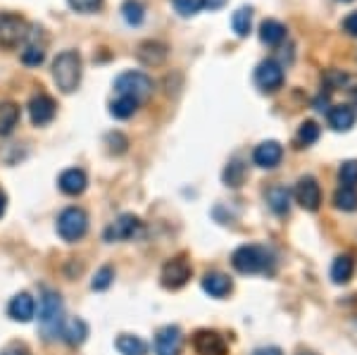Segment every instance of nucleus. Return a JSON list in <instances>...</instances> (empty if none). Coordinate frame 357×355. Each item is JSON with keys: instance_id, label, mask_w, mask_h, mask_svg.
<instances>
[{"instance_id": "obj_1", "label": "nucleus", "mask_w": 357, "mask_h": 355, "mask_svg": "<svg viewBox=\"0 0 357 355\" xmlns=\"http://www.w3.org/2000/svg\"><path fill=\"white\" fill-rule=\"evenodd\" d=\"M231 265L241 274H272L276 267L274 253L264 246H241L231 255Z\"/></svg>"}, {"instance_id": "obj_2", "label": "nucleus", "mask_w": 357, "mask_h": 355, "mask_svg": "<svg viewBox=\"0 0 357 355\" xmlns=\"http://www.w3.org/2000/svg\"><path fill=\"white\" fill-rule=\"evenodd\" d=\"M53 79L62 93H72L82 84V55L77 50H65L53 62Z\"/></svg>"}, {"instance_id": "obj_3", "label": "nucleus", "mask_w": 357, "mask_h": 355, "mask_svg": "<svg viewBox=\"0 0 357 355\" xmlns=\"http://www.w3.org/2000/svg\"><path fill=\"white\" fill-rule=\"evenodd\" d=\"M65 308H62V299L55 291H45L41 299V310H38V324H41V334L48 341H55L62 336V327H65Z\"/></svg>"}, {"instance_id": "obj_4", "label": "nucleus", "mask_w": 357, "mask_h": 355, "mask_svg": "<svg viewBox=\"0 0 357 355\" xmlns=\"http://www.w3.org/2000/svg\"><path fill=\"white\" fill-rule=\"evenodd\" d=\"M86 232H89V215L82 208H67L57 217V234L65 241H79V239H84Z\"/></svg>"}, {"instance_id": "obj_5", "label": "nucleus", "mask_w": 357, "mask_h": 355, "mask_svg": "<svg viewBox=\"0 0 357 355\" xmlns=\"http://www.w3.org/2000/svg\"><path fill=\"white\" fill-rule=\"evenodd\" d=\"M114 91H117L119 96H129V98L141 103L153 93V82H151V77H146L143 72H124V74H119L117 82H114Z\"/></svg>"}, {"instance_id": "obj_6", "label": "nucleus", "mask_w": 357, "mask_h": 355, "mask_svg": "<svg viewBox=\"0 0 357 355\" xmlns=\"http://www.w3.org/2000/svg\"><path fill=\"white\" fill-rule=\"evenodd\" d=\"M141 234H143V222L138 220L136 215L126 213V215H119L117 220L102 232V239L110 243L112 241H131V239L141 236Z\"/></svg>"}, {"instance_id": "obj_7", "label": "nucleus", "mask_w": 357, "mask_h": 355, "mask_svg": "<svg viewBox=\"0 0 357 355\" xmlns=\"http://www.w3.org/2000/svg\"><path fill=\"white\" fill-rule=\"evenodd\" d=\"M29 33V22L15 13H0V45L13 48L20 41H24Z\"/></svg>"}, {"instance_id": "obj_8", "label": "nucleus", "mask_w": 357, "mask_h": 355, "mask_svg": "<svg viewBox=\"0 0 357 355\" xmlns=\"http://www.w3.org/2000/svg\"><path fill=\"white\" fill-rule=\"evenodd\" d=\"M191 262L186 260V257H172V260L165 262L162 267V286L165 289H181L183 284L191 279Z\"/></svg>"}, {"instance_id": "obj_9", "label": "nucleus", "mask_w": 357, "mask_h": 355, "mask_svg": "<svg viewBox=\"0 0 357 355\" xmlns=\"http://www.w3.org/2000/svg\"><path fill=\"white\" fill-rule=\"evenodd\" d=\"M255 84H257V89L264 91V93L279 91L281 84H284V67H281L276 60L260 62L255 70Z\"/></svg>"}, {"instance_id": "obj_10", "label": "nucleus", "mask_w": 357, "mask_h": 355, "mask_svg": "<svg viewBox=\"0 0 357 355\" xmlns=\"http://www.w3.org/2000/svg\"><path fill=\"white\" fill-rule=\"evenodd\" d=\"M193 348L198 355H227L229 346L222 334L212 329H198L193 334Z\"/></svg>"}, {"instance_id": "obj_11", "label": "nucleus", "mask_w": 357, "mask_h": 355, "mask_svg": "<svg viewBox=\"0 0 357 355\" xmlns=\"http://www.w3.org/2000/svg\"><path fill=\"white\" fill-rule=\"evenodd\" d=\"M296 200L301 203L303 210H307V213H314V210H319V203H321V188L317 184L314 176H303L301 181L296 184Z\"/></svg>"}, {"instance_id": "obj_12", "label": "nucleus", "mask_w": 357, "mask_h": 355, "mask_svg": "<svg viewBox=\"0 0 357 355\" xmlns=\"http://www.w3.org/2000/svg\"><path fill=\"white\" fill-rule=\"evenodd\" d=\"M38 36H43V29L41 27H29L26 33V45L22 50V62L29 67H38L45 60V41L38 43Z\"/></svg>"}, {"instance_id": "obj_13", "label": "nucleus", "mask_w": 357, "mask_h": 355, "mask_svg": "<svg viewBox=\"0 0 357 355\" xmlns=\"http://www.w3.org/2000/svg\"><path fill=\"white\" fill-rule=\"evenodd\" d=\"M29 117L36 127H45L55 117V100L48 93H36L29 100Z\"/></svg>"}, {"instance_id": "obj_14", "label": "nucleus", "mask_w": 357, "mask_h": 355, "mask_svg": "<svg viewBox=\"0 0 357 355\" xmlns=\"http://www.w3.org/2000/svg\"><path fill=\"white\" fill-rule=\"evenodd\" d=\"M183 346V336L181 329L169 324V327H162L155 336V355H178Z\"/></svg>"}, {"instance_id": "obj_15", "label": "nucleus", "mask_w": 357, "mask_h": 355, "mask_svg": "<svg viewBox=\"0 0 357 355\" xmlns=\"http://www.w3.org/2000/svg\"><path fill=\"white\" fill-rule=\"evenodd\" d=\"M281 158H284V148H281V143H276V141H264L255 148V153H252L255 165L262 169H274L276 165L281 163Z\"/></svg>"}, {"instance_id": "obj_16", "label": "nucleus", "mask_w": 357, "mask_h": 355, "mask_svg": "<svg viewBox=\"0 0 357 355\" xmlns=\"http://www.w3.org/2000/svg\"><path fill=\"white\" fill-rule=\"evenodd\" d=\"M36 312V301L29 294H17L8 305V315L15 319V322H29Z\"/></svg>"}, {"instance_id": "obj_17", "label": "nucleus", "mask_w": 357, "mask_h": 355, "mask_svg": "<svg viewBox=\"0 0 357 355\" xmlns=\"http://www.w3.org/2000/svg\"><path fill=\"white\" fill-rule=\"evenodd\" d=\"M231 289H234L231 279L222 272H207L203 277V291L210 294L212 299H224V296L231 294Z\"/></svg>"}, {"instance_id": "obj_18", "label": "nucleus", "mask_w": 357, "mask_h": 355, "mask_svg": "<svg viewBox=\"0 0 357 355\" xmlns=\"http://www.w3.org/2000/svg\"><path fill=\"white\" fill-rule=\"evenodd\" d=\"M60 191L67 193V196H79V193L86 191V184H89V179H86L84 169H65L60 174Z\"/></svg>"}, {"instance_id": "obj_19", "label": "nucleus", "mask_w": 357, "mask_h": 355, "mask_svg": "<svg viewBox=\"0 0 357 355\" xmlns=\"http://www.w3.org/2000/svg\"><path fill=\"white\" fill-rule=\"evenodd\" d=\"M136 57L143 62V65L158 67L167 60V45L160 43V41H143L141 45H138Z\"/></svg>"}, {"instance_id": "obj_20", "label": "nucleus", "mask_w": 357, "mask_h": 355, "mask_svg": "<svg viewBox=\"0 0 357 355\" xmlns=\"http://www.w3.org/2000/svg\"><path fill=\"white\" fill-rule=\"evenodd\" d=\"M355 107L353 105H333L329 110V124L336 131H348L355 127Z\"/></svg>"}, {"instance_id": "obj_21", "label": "nucleus", "mask_w": 357, "mask_h": 355, "mask_svg": "<svg viewBox=\"0 0 357 355\" xmlns=\"http://www.w3.org/2000/svg\"><path fill=\"white\" fill-rule=\"evenodd\" d=\"M20 124V105L13 100L0 103V136H10Z\"/></svg>"}, {"instance_id": "obj_22", "label": "nucleus", "mask_w": 357, "mask_h": 355, "mask_svg": "<svg viewBox=\"0 0 357 355\" xmlns=\"http://www.w3.org/2000/svg\"><path fill=\"white\" fill-rule=\"evenodd\" d=\"M86 336H89V327H86V322L79 317L67 319L65 327H62V339H65L69 346H82L86 341Z\"/></svg>"}, {"instance_id": "obj_23", "label": "nucleus", "mask_w": 357, "mask_h": 355, "mask_svg": "<svg viewBox=\"0 0 357 355\" xmlns=\"http://www.w3.org/2000/svg\"><path fill=\"white\" fill-rule=\"evenodd\" d=\"M267 203L276 215H286L291 208V191L286 186H272L267 191Z\"/></svg>"}, {"instance_id": "obj_24", "label": "nucleus", "mask_w": 357, "mask_h": 355, "mask_svg": "<svg viewBox=\"0 0 357 355\" xmlns=\"http://www.w3.org/2000/svg\"><path fill=\"white\" fill-rule=\"evenodd\" d=\"M353 272H355V262L350 255H338L336 260H333V265H331L333 284H348L350 277H353Z\"/></svg>"}, {"instance_id": "obj_25", "label": "nucleus", "mask_w": 357, "mask_h": 355, "mask_svg": "<svg viewBox=\"0 0 357 355\" xmlns=\"http://www.w3.org/2000/svg\"><path fill=\"white\" fill-rule=\"evenodd\" d=\"M260 38L267 45H279L286 38V27L276 20H264L260 27Z\"/></svg>"}, {"instance_id": "obj_26", "label": "nucleus", "mask_w": 357, "mask_h": 355, "mask_svg": "<svg viewBox=\"0 0 357 355\" xmlns=\"http://www.w3.org/2000/svg\"><path fill=\"white\" fill-rule=\"evenodd\" d=\"M117 351L122 355H146L148 346L143 339H138L134 334H122L117 336Z\"/></svg>"}, {"instance_id": "obj_27", "label": "nucleus", "mask_w": 357, "mask_h": 355, "mask_svg": "<svg viewBox=\"0 0 357 355\" xmlns=\"http://www.w3.org/2000/svg\"><path fill=\"white\" fill-rule=\"evenodd\" d=\"M122 17L126 24L131 27H138L143 22V17H146V8H143L141 0H124L122 5Z\"/></svg>"}, {"instance_id": "obj_28", "label": "nucleus", "mask_w": 357, "mask_h": 355, "mask_svg": "<svg viewBox=\"0 0 357 355\" xmlns=\"http://www.w3.org/2000/svg\"><path fill=\"white\" fill-rule=\"evenodd\" d=\"M231 27L236 31V36H248L250 33V27H252V10L250 8H238L231 17Z\"/></svg>"}, {"instance_id": "obj_29", "label": "nucleus", "mask_w": 357, "mask_h": 355, "mask_svg": "<svg viewBox=\"0 0 357 355\" xmlns=\"http://www.w3.org/2000/svg\"><path fill=\"white\" fill-rule=\"evenodd\" d=\"M333 203H336V208L343 210V213H353V210H357V191L355 188L341 186L333 193Z\"/></svg>"}, {"instance_id": "obj_30", "label": "nucleus", "mask_w": 357, "mask_h": 355, "mask_svg": "<svg viewBox=\"0 0 357 355\" xmlns=\"http://www.w3.org/2000/svg\"><path fill=\"white\" fill-rule=\"evenodd\" d=\"M136 110H138V100L129 98V96H119V98L112 100V105H110L112 117H117V119H129Z\"/></svg>"}, {"instance_id": "obj_31", "label": "nucleus", "mask_w": 357, "mask_h": 355, "mask_svg": "<svg viewBox=\"0 0 357 355\" xmlns=\"http://www.w3.org/2000/svg\"><path fill=\"white\" fill-rule=\"evenodd\" d=\"M243 179H245V165L241 163V160L229 163L227 169H224V181H227V186L238 188L241 184H243Z\"/></svg>"}, {"instance_id": "obj_32", "label": "nucleus", "mask_w": 357, "mask_h": 355, "mask_svg": "<svg viewBox=\"0 0 357 355\" xmlns=\"http://www.w3.org/2000/svg\"><path fill=\"white\" fill-rule=\"evenodd\" d=\"M319 134H321L319 124L307 119V122H303L301 129H298V143H301V146H312V143L319 139Z\"/></svg>"}, {"instance_id": "obj_33", "label": "nucleus", "mask_w": 357, "mask_h": 355, "mask_svg": "<svg viewBox=\"0 0 357 355\" xmlns=\"http://www.w3.org/2000/svg\"><path fill=\"white\" fill-rule=\"evenodd\" d=\"M338 181H341V186H348V188L357 186V160H348V163L341 165V169H338Z\"/></svg>"}, {"instance_id": "obj_34", "label": "nucleus", "mask_w": 357, "mask_h": 355, "mask_svg": "<svg viewBox=\"0 0 357 355\" xmlns=\"http://www.w3.org/2000/svg\"><path fill=\"white\" fill-rule=\"evenodd\" d=\"M172 5L181 17H193L205 8V0H172Z\"/></svg>"}, {"instance_id": "obj_35", "label": "nucleus", "mask_w": 357, "mask_h": 355, "mask_svg": "<svg viewBox=\"0 0 357 355\" xmlns=\"http://www.w3.org/2000/svg\"><path fill=\"white\" fill-rule=\"evenodd\" d=\"M112 279H114V270L112 267H100V270L96 272V277H93V282H91V289L93 291H105L107 286L112 284Z\"/></svg>"}, {"instance_id": "obj_36", "label": "nucleus", "mask_w": 357, "mask_h": 355, "mask_svg": "<svg viewBox=\"0 0 357 355\" xmlns=\"http://www.w3.org/2000/svg\"><path fill=\"white\" fill-rule=\"evenodd\" d=\"M105 143H107V151L114 153V156H122V153L126 151V146H129L126 136L119 134V131H110V134L105 136Z\"/></svg>"}, {"instance_id": "obj_37", "label": "nucleus", "mask_w": 357, "mask_h": 355, "mask_svg": "<svg viewBox=\"0 0 357 355\" xmlns=\"http://www.w3.org/2000/svg\"><path fill=\"white\" fill-rule=\"evenodd\" d=\"M69 8L77 10L82 15H91V13H98L102 8V0H67Z\"/></svg>"}, {"instance_id": "obj_38", "label": "nucleus", "mask_w": 357, "mask_h": 355, "mask_svg": "<svg viewBox=\"0 0 357 355\" xmlns=\"http://www.w3.org/2000/svg\"><path fill=\"white\" fill-rule=\"evenodd\" d=\"M343 31L348 33V36H357V13H350L343 20Z\"/></svg>"}, {"instance_id": "obj_39", "label": "nucleus", "mask_w": 357, "mask_h": 355, "mask_svg": "<svg viewBox=\"0 0 357 355\" xmlns=\"http://www.w3.org/2000/svg\"><path fill=\"white\" fill-rule=\"evenodd\" d=\"M326 82H329L331 89H333V86H343L345 82H348V74H341V72H329V74H326Z\"/></svg>"}, {"instance_id": "obj_40", "label": "nucleus", "mask_w": 357, "mask_h": 355, "mask_svg": "<svg viewBox=\"0 0 357 355\" xmlns=\"http://www.w3.org/2000/svg\"><path fill=\"white\" fill-rule=\"evenodd\" d=\"M252 355H284V353H281V348H276V346H262Z\"/></svg>"}, {"instance_id": "obj_41", "label": "nucleus", "mask_w": 357, "mask_h": 355, "mask_svg": "<svg viewBox=\"0 0 357 355\" xmlns=\"http://www.w3.org/2000/svg\"><path fill=\"white\" fill-rule=\"evenodd\" d=\"M0 355H29L24 348H20V346H10V348H5Z\"/></svg>"}, {"instance_id": "obj_42", "label": "nucleus", "mask_w": 357, "mask_h": 355, "mask_svg": "<svg viewBox=\"0 0 357 355\" xmlns=\"http://www.w3.org/2000/svg\"><path fill=\"white\" fill-rule=\"evenodd\" d=\"M227 5V0H205V8H210V10H220Z\"/></svg>"}, {"instance_id": "obj_43", "label": "nucleus", "mask_w": 357, "mask_h": 355, "mask_svg": "<svg viewBox=\"0 0 357 355\" xmlns=\"http://www.w3.org/2000/svg\"><path fill=\"white\" fill-rule=\"evenodd\" d=\"M5 208H8V196H5V191L0 188V217L5 215Z\"/></svg>"}, {"instance_id": "obj_44", "label": "nucleus", "mask_w": 357, "mask_h": 355, "mask_svg": "<svg viewBox=\"0 0 357 355\" xmlns=\"http://www.w3.org/2000/svg\"><path fill=\"white\" fill-rule=\"evenodd\" d=\"M353 96H355V103H357V91H355V93H353Z\"/></svg>"}, {"instance_id": "obj_45", "label": "nucleus", "mask_w": 357, "mask_h": 355, "mask_svg": "<svg viewBox=\"0 0 357 355\" xmlns=\"http://www.w3.org/2000/svg\"><path fill=\"white\" fill-rule=\"evenodd\" d=\"M301 355H312V353H301Z\"/></svg>"}, {"instance_id": "obj_46", "label": "nucleus", "mask_w": 357, "mask_h": 355, "mask_svg": "<svg viewBox=\"0 0 357 355\" xmlns=\"http://www.w3.org/2000/svg\"><path fill=\"white\" fill-rule=\"evenodd\" d=\"M343 3H350V0H343Z\"/></svg>"}]
</instances>
